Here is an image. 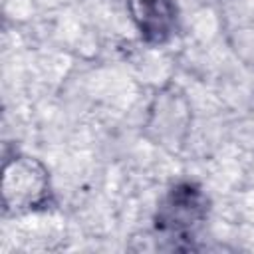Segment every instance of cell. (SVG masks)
<instances>
[{
  "instance_id": "6da1fadb",
  "label": "cell",
  "mask_w": 254,
  "mask_h": 254,
  "mask_svg": "<svg viewBox=\"0 0 254 254\" xmlns=\"http://www.w3.org/2000/svg\"><path fill=\"white\" fill-rule=\"evenodd\" d=\"M210 196L190 179L171 183L153 210V232L157 240L169 242V250H190L192 238L210 216Z\"/></svg>"
},
{
  "instance_id": "7a4b0ae2",
  "label": "cell",
  "mask_w": 254,
  "mask_h": 254,
  "mask_svg": "<svg viewBox=\"0 0 254 254\" xmlns=\"http://www.w3.org/2000/svg\"><path fill=\"white\" fill-rule=\"evenodd\" d=\"M0 198L6 218L40 214L54 208L56 190L48 165L22 151L4 155Z\"/></svg>"
},
{
  "instance_id": "3957f363",
  "label": "cell",
  "mask_w": 254,
  "mask_h": 254,
  "mask_svg": "<svg viewBox=\"0 0 254 254\" xmlns=\"http://www.w3.org/2000/svg\"><path fill=\"white\" fill-rule=\"evenodd\" d=\"M192 129V105L183 87L167 83L159 87L145 111L143 135L155 147L167 153L185 151Z\"/></svg>"
},
{
  "instance_id": "277c9868",
  "label": "cell",
  "mask_w": 254,
  "mask_h": 254,
  "mask_svg": "<svg viewBox=\"0 0 254 254\" xmlns=\"http://www.w3.org/2000/svg\"><path fill=\"white\" fill-rule=\"evenodd\" d=\"M125 12L137 38L149 48L167 46L179 32L177 0H125Z\"/></svg>"
}]
</instances>
